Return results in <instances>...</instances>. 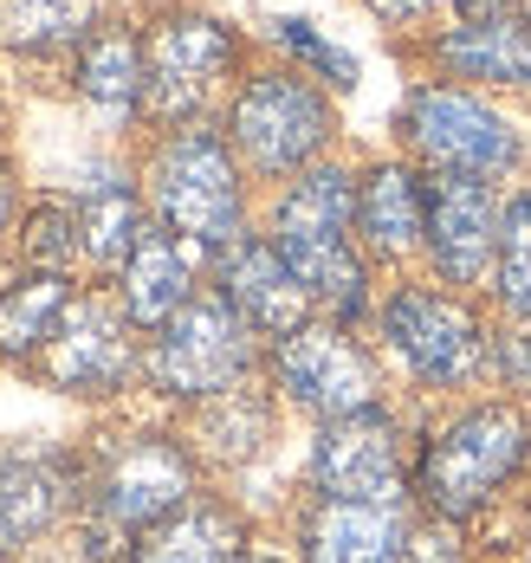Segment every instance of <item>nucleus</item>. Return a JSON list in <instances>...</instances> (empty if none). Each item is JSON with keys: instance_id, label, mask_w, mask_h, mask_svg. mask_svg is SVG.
Instances as JSON below:
<instances>
[{"instance_id": "2f4dec72", "label": "nucleus", "mask_w": 531, "mask_h": 563, "mask_svg": "<svg viewBox=\"0 0 531 563\" xmlns=\"http://www.w3.org/2000/svg\"><path fill=\"white\" fill-rule=\"evenodd\" d=\"M253 563H273V558H253Z\"/></svg>"}, {"instance_id": "412c9836", "label": "nucleus", "mask_w": 531, "mask_h": 563, "mask_svg": "<svg viewBox=\"0 0 531 563\" xmlns=\"http://www.w3.org/2000/svg\"><path fill=\"white\" fill-rule=\"evenodd\" d=\"M71 305L59 273H40V279H20L7 298H0V350L7 356H33L40 343L53 338L59 311Z\"/></svg>"}, {"instance_id": "7ed1b4c3", "label": "nucleus", "mask_w": 531, "mask_h": 563, "mask_svg": "<svg viewBox=\"0 0 531 563\" xmlns=\"http://www.w3.org/2000/svg\"><path fill=\"white\" fill-rule=\"evenodd\" d=\"M246 369V318L228 298H188L156 338V383L169 395H214Z\"/></svg>"}, {"instance_id": "39448f33", "label": "nucleus", "mask_w": 531, "mask_h": 563, "mask_svg": "<svg viewBox=\"0 0 531 563\" xmlns=\"http://www.w3.org/2000/svg\"><path fill=\"white\" fill-rule=\"evenodd\" d=\"M409 130L447 175H493L519 156L512 123L493 117L486 104H473V98H461V91H421L409 111Z\"/></svg>"}, {"instance_id": "cd10ccee", "label": "nucleus", "mask_w": 531, "mask_h": 563, "mask_svg": "<svg viewBox=\"0 0 531 563\" xmlns=\"http://www.w3.org/2000/svg\"><path fill=\"white\" fill-rule=\"evenodd\" d=\"M479 20H531V0H467Z\"/></svg>"}, {"instance_id": "6e6552de", "label": "nucleus", "mask_w": 531, "mask_h": 563, "mask_svg": "<svg viewBox=\"0 0 531 563\" xmlns=\"http://www.w3.org/2000/svg\"><path fill=\"white\" fill-rule=\"evenodd\" d=\"M40 369L59 389H111L130 369V338L123 318L104 298H71L53 324V338L40 343Z\"/></svg>"}, {"instance_id": "5701e85b", "label": "nucleus", "mask_w": 531, "mask_h": 563, "mask_svg": "<svg viewBox=\"0 0 531 563\" xmlns=\"http://www.w3.org/2000/svg\"><path fill=\"white\" fill-rule=\"evenodd\" d=\"M78 85L98 104H130L143 91V53H136V40L130 33H98L85 46V58H78Z\"/></svg>"}, {"instance_id": "7c9ffc66", "label": "nucleus", "mask_w": 531, "mask_h": 563, "mask_svg": "<svg viewBox=\"0 0 531 563\" xmlns=\"http://www.w3.org/2000/svg\"><path fill=\"white\" fill-rule=\"evenodd\" d=\"M512 363H519V369H531V350H519V356H512Z\"/></svg>"}, {"instance_id": "9b49d317", "label": "nucleus", "mask_w": 531, "mask_h": 563, "mask_svg": "<svg viewBox=\"0 0 531 563\" xmlns=\"http://www.w3.org/2000/svg\"><path fill=\"white\" fill-rule=\"evenodd\" d=\"M493 227H499V214H493L486 181H473V175H441L434 181V195H428V246H434L447 279L473 285L486 273L493 240H499Z\"/></svg>"}, {"instance_id": "f03ea898", "label": "nucleus", "mask_w": 531, "mask_h": 563, "mask_svg": "<svg viewBox=\"0 0 531 563\" xmlns=\"http://www.w3.org/2000/svg\"><path fill=\"white\" fill-rule=\"evenodd\" d=\"M156 208H163V221L188 233V240H201V246H221V240H234L240 233V181H234V163H228V150L214 143V136H201V130H188L176 136L163 156H156Z\"/></svg>"}, {"instance_id": "1a4fd4ad", "label": "nucleus", "mask_w": 531, "mask_h": 563, "mask_svg": "<svg viewBox=\"0 0 531 563\" xmlns=\"http://www.w3.org/2000/svg\"><path fill=\"white\" fill-rule=\"evenodd\" d=\"M318 486H324V499H396L402 493L396 428L369 408L338 415L331 434L318 441Z\"/></svg>"}, {"instance_id": "a211bd4d", "label": "nucleus", "mask_w": 531, "mask_h": 563, "mask_svg": "<svg viewBox=\"0 0 531 563\" xmlns=\"http://www.w3.org/2000/svg\"><path fill=\"white\" fill-rule=\"evenodd\" d=\"M441 58L467 78L531 85V20H473V26L441 40Z\"/></svg>"}, {"instance_id": "dca6fc26", "label": "nucleus", "mask_w": 531, "mask_h": 563, "mask_svg": "<svg viewBox=\"0 0 531 563\" xmlns=\"http://www.w3.org/2000/svg\"><path fill=\"white\" fill-rule=\"evenodd\" d=\"M136 563H240V525L221 506H181L143 531Z\"/></svg>"}, {"instance_id": "c756f323", "label": "nucleus", "mask_w": 531, "mask_h": 563, "mask_svg": "<svg viewBox=\"0 0 531 563\" xmlns=\"http://www.w3.org/2000/svg\"><path fill=\"white\" fill-rule=\"evenodd\" d=\"M0 221H7V175H0Z\"/></svg>"}, {"instance_id": "b1692460", "label": "nucleus", "mask_w": 531, "mask_h": 563, "mask_svg": "<svg viewBox=\"0 0 531 563\" xmlns=\"http://www.w3.org/2000/svg\"><path fill=\"white\" fill-rule=\"evenodd\" d=\"M91 0H0V40L7 46H59L85 33Z\"/></svg>"}, {"instance_id": "6ab92c4d", "label": "nucleus", "mask_w": 531, "mask_h": 563, "mask_svg": "<svg viewBox=\"0 0 531 563\" xmlns=\"http://www.w3.org/2000/svg\"><path fill=\"white\" fill-rule=\"evenodd\" d=\"M356 221H363V233H369L383 253H409L414 240L428 233V201H421L414 175L376 169L363 181V195H356Z\"/></svg>"}, {"instance_id": "423d86ee", "label": "nucleus", "mask_w": 531, "mask_h": 563, "mask_svg": "<svg viewBox=\"0 0 531 563\" xmlns=\"http://www.w3.org/2000/svg\"><path fill=\"white\" fill-rule=\"evenodd\" d=\"M389 343L402 350L421 383H461L479 369V324L454 298H434V291H396L389 298Z\"/></svg>"}, {"instance_id": "4be33fe9", "label": "nucleus", "mask_w": 531, "mask_h": 563, "mask_svg": "<svg viewBox=\"0 0 531 563\" xmlns=\"http://www.w3.org/2000/svg\"><path fill=\"white\" fill-rule=\"evenodd\" d=\"M136 240H143V221H136V201L130 195L104 188L98 201L78 208V246H85L91 266H123L136 253Z\"/></svg>"}, {"instance_id": "0eeeda50", "label": "nucleus", "mask_w": 531, "mask_h": 563, "mask_svg": "<svg viewBox=\"0 0 531 563\" xmlns=\"http://www.w3.org/2000/svg\"><path fill=\"white\" fill-rule=\"evenodd\" d=\"M228 58H234V40L214 20H169V26H156L150 58H143V98H150V111H163V117L195 111L214 91V78L228 71Z\"/></svg>"}, {"instance_id": "20e7f679", "label": "nucleus", "mask_w": 531, "mask_h": 563, "mask_svg": "<svg viewBox=\"0 0 531 563\" xmlns=\"http://www.w3.org/2000/svg\"><path fill=\"white\" fill-rule=\"evenodd\" d=\"M331 117L298 78H253L234 104V143L259 169H298L324 143Z\"/></svg>"}, {"instance_id": "aec40b11", "label": "nucleus", "mask_w": 531, "mask_h": 563, "mask_svg": "<svg viewBox=\"0 0 531 563\" xmlns=\"http://www.w3.org/2000/svg\"><path fill=\"white\" fill-rule=\"evenodd\" d=\"M59 511V473L46 460H0V551H20Z\"/></svg>"}, {"instance_id": "f257e3e1", "label": "nucleus", "mask_w": 531, "mask_h": 563, "mask_svg": "<svg viewBox=\"0 0 531 563\" xmlns=\"http://www.w3.org/2000/svg\"><path fill=\"white\" fill-rule=\"evenodd\" d=\"M531 448V428L519 408H473L461 415L434 448L421 460V493H428V506L447 511V518H467L479 511L506 479H512V466L526 460Z\"/></svg>"}, {"instance_id": "f8f14e48", "label": "nucleus", "mask_w": 531, "mask_h": 563, "mask_svg": "<svg viewBox=\"0 0 531 563\" xmlns=\"http://www.w3.org/2000/svg\"><path fill=\"white\" fill-rule=\"evenodd\" d=\"M188 499V460L169 441H136L118 453L111 479H104V511L123 531H150Z\"/></svg>"}, {"instance_id": "4468645a", "label": "nucleus", "mask_w": 531, "mask_h": 563, "mask_svg": "<svg viewBox=\"0 0 531 563\" xmlns=\"http://www.w3.org/2000/svg\"><path fill=\"white\" fill-rule=\"evenodd\" d=\"M228 305H234L246 324H259V331H305V305H311V291L298 285V273L286 266V253L279 246H240L234 260H228Z\"/></svg>"}, {"instance_id": "2eb2a0df", "label": "nucleus", "mask_w": 531, "mask_h": 563, "mask_svg": "<svg viewBox=\"0 0 531 563\" xmlns=\"http://www.w3.org/2000/svg\"><path fill=\"white\" fill-rule=\"evenodd\" d=\"M123 305L136 324H169L181 305H188V253H181L169 233H150L136 240V253L123 260Z\"/></svg>"}, {"instance_id": "bb28decb", "label": "nucleus", "mask_w": 531, "mask_h": 563, "mask_svg": "<svg viewBox=\"0 0 531 563\" xmlns=\"http://www.w3.org/2000/svg\"><path fill=\"white\" fill-rule=\"evenodd\" d=\"M26 260H40V266H71V260H85V246H78V214H65V208H46V214H33V233H26Z\"/></svg>"}, {"instance_id": "9d476101", "label": "nucleus", "mask_w": 531, "mask_h": 563, "mask_svg": "<svg viewBox=\"0 0 531 563\" xmlns=\"http://www.w3.org/2000/svg\"><path fill=\"white\" fill-rule=\"evenodd\" d=\"M279 383L292 389V401L331 415V421L369 408V369L338 331H292L279 343Z\"/></svg>"}, {"instance_id": "c85d7f7f", "label": "nucleus", "mask_w": 531, "mask_h": 563, "mask_svg": "<svg viewBox=\"0 0 531 563\" xmlns=\"http://www.w3.org/2000/svg\"><path fill=\"white\" fill-rule=\"evenodd\" d=\"M383 20H414V13H428V7H441V0H369Z\"/></svg>"}, {"instance_id": "ddd939ff", "label": "nucleus", "mask_w": 531, "mask_h": 563, "mask_svg": "<svg viewBox=\"0 0 531 563\" xmlns=\"http://www.w3.org/2000/svg\"><path fill=\"white\" fill-rule=\"evenodd\" d=\"M402 551L396 499H324L311 518V563H402Z\"/></svg>"}, {"instance_id": "a878e982", "label": "nucleus", "mask_w": 531, "mask_h": 563, "mask_svg": "<svg viewBox=\"0 0 531 563\" xmlns=\"http://www.w3.org/2000/svg\"><path fill=\"white\" fill-rule=\"evenodd\" d=\"M499 298L531 318V195L506 208V240H499Z\"/></svg>"}, {"instance_id": "f3484780", "label": "nucleus", "mask_w": 531, "mask_h": 563, "mask_svg": "<svg viewBox=\"0 0 531 563\" xmlns=\"http://www.w3.org/2000/svg\"><path fill=\"white\" fill-rule=\"evenodd\" d=\"M279 253L298 273V285L311 298H331L338 311H356L363 305V266L351 260L344 233H311V227H279Z\"/></svg>"}, {"instance_id": "393cba45", "label": "nucleus", "mask_w": 531, "mask_h": 563, "mask_svg": "<svg viewBox=\"0 0 531 563\" xmlns=\"http://www.w3.org/2000/svg\"><path fill=\"white\" fill-rule=\"evenodd\" d=\"M356 214V195H351V175L338 169H318L305 175L286 208H279V227H311V233H344V221Z\"/></svg>"}]
</instances>
